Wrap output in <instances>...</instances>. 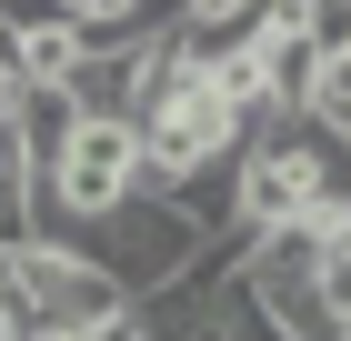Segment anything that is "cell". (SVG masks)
Returning <instances> with one entry per match:
<instances>
[{
  "label": "cell",
  "mask_w": 351,
  "mask_h": 341,
  "mask_svg": "<svg viewBox=\"0 0 351 341\" xmlns=\"http://www.w3.org/2000/svg\"><path fill=\"white\" fill-rule=\"evenodd\" d=\"M60 251H81V261L110 271L131 301H151V291H171L191 261H201V221L171 201V181H141L110 221H71V231H60Z\"/></svg>",
  "instance_id": "6da1fadb"
},
{
  "label": "cell",
  "mask_w": 351,
  "mask_h": 341,
  "mask_svg": "<svg viewBox=\"0 0 351 341\" xmlns=\"http://www.w3.org/2000/svg\"><path fill=\"white\" fill-rule=\"evenodd\" d=\"M141 181H151V151H141L131 121H81V131H71V151L51 161L40 201H30V211H40V241H60L71 221H110Z\"/></svg>",
  "instance_id": "7a4b0ae2"
},
{
  "label": "cell",
  "mask_w": 351,
  "mask_h": 341,
  "mask_svg": "<svg viewBox=\"0 0 351 341\" xmlns=\"http://www.w3.org/2000/svg\"><path fill=\"white\" fill-rule=\"evenodd\" d=\"M141 151H151V181H201V171H221V161L251 151V121L231 101H221V80L201 71H171V91L151 101V121H141Z\"/></svg>",
  "instance_id": "3957f363"
},
{
  "label": "cell",
  "mask_w": 351,
  "mask_h": 341,
  "mask_svg": "<svg viewBox=\"0 0 351 341\" xmlns=\"http://www.w3.org/2000/svg\"><path fill=\"white\" fill-rule=\"evenodd\" d=\"M10 291H21L30 341H71V331H90V321L131 311V291L110 281V271H90L81 251H60V241H21V251H10Z\"/></svg>",
  "instance_id": "277c9868"
},
{
  "label": "cell",
  "mask_w": 351,
  "mask_h": 341,
  "mask_svg": "<svg viewBox=\"0 0 351 341\" xmlns=\"http://www.w3.org/2000/svg\"><path fill=\"white\" fill-rule=\"evenodd\" d=\"M251 281H261V291H301V281H322V231H311V221H291V231H261V251H251Z\"/></svg>",
  "instance_id": "5b68a950"
},
{
  "label": "cell",
  "mask_w": 351,
  "mask_h": 341,
  "mask_svg": "<svg viewBox=\"0 0 351 341\" xmlns=\"http://www.w3.org/2000/svg\"><path fill=\"white\" fill-rule=\"evenodd\" d=\"M0 21H10V40H30V30H71V0H0Z\"/></svg>",
  "instance_id": "8992f818"
},
{
  "label": "cell",
  "mask_w": 351,
  "mask_h": 341,
  "mask_svg": "<svg viewBox=\"0 0 351 341\" xmlns=\"http://www.w3.org/2000/svg\"><path fill=\"white\" fill-rule=\"evenodd\" d=\"M71 341H151V311H141V301H131V311H110V321H90V331H71Z\"/></svg>",
  "instance_id": "52a82bcc"
},
{
  "label": "cell",
  "mask_w": 351,
  "mask_h": 341,
  "mask_svg": "<svg viewBox=\"0 0 351 341\" xmlns=\"http://www.w3.org/2000/svg\"><path fill=\"white\" fill-rule=\"evenodd\" d=\"M251 10H261V0H191V21H221V30H231V21H251Z\"/></svg>",
  "instance_id": "ba28073f"
},
{
  "label": "cell",
  "mask_w": 351,
  "mask_h": 341,
  "mask_svg": "<svg viewBox=\"0 0 351 341\" xmlns=\"http://www.w3.org/2000/svg\"><path fill=\"white\" fill-rule=\"evenodd\" d=\"M21 91H30V80H21V60H0V131L21 121Z\"/></svg>",
  "instance_id": "9c48e42d"
},
{
  "label": "cell",
  "mask_w": 351,
  "mask_h": 341,
  "mask_svg": "<svg viewBox=\"0 0 351 341\" xmlns=\"http://www.w3.org/2000/svg\"><path fill=\"white\" fill-rule=\"evenodd\" d=\"M151 341H221V321H171V331H151Z\"/></svg>",
  "instance_id": "30bf717a"
}]
</instances>
